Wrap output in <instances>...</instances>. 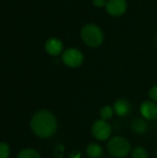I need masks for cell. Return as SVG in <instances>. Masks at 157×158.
<instances>
[{
    "label": "cell",
    "mask_w": 157,
    "mask_h": 158,
    "mask_svg": "<svg viewBox=\"0 0 157 158\" xmlns=\"http://www.w3.org/2000/svg\"><path fill=\"white\" fill-rule=\"evenodd\" d=\"M114 115V109L110 106H105L100 110V117L104 120L110 119Z\"/></svg>",
    "instance_id": "4fadbf2b"
},
{
    "label": "cell",
    "mask_w": 157,
    "mask_h": 158,
    "mask_svg": "<svg viewBox=\"0 0 157 158\" xmlns=\"http://www.w3.org/2000/svg\"><path fill=\"white\" fill-rule=\"evenodd\" d=\"M63 63L69 68H78L83 62V55L77 48H68L62 55Z\"/></svg>",
    "instance_id": "277c9868"
},
{
    "label": "cell",
    "mask_w": 157,
    "mask_h": 158,
    "mask_svg": "<svg viewBox=\"0 0 157 158\" xmlns=\"http://www.w3.org/2000/svg\"><path fill=\"white\" fill-rule=\"evenodd\" d=\"M149 96L150 98L154 101V102H157V84L155 85L149 92Z\"/></svg>",
    "instance_id": "2e32d148"
},
{
    "label": "cell",
    "mask_w": 157,
    "mask_h": 158,
    "mask_svg": "<svg viewBox=\"0 0 157 158\" xmlns=\"http://www.w3.org/2000/svg\"><path fill=\"white\" fill-rule=\"evenodd\" d=\"M86 154L90 158H100L103 156V148L98 143H92L87 146Z\"/></svg>",
    "instance_id": "8fae6325"
},
{
    "label": "cell",
    "mask_w": 157,
    "mask_h": 158,
    "mask_svg": "<svg viewBox=\"0 0 157 158\" xmlns=\"http://www.w3.org/2000/svg\"><path fill=\"white\" fill-rule=\"evenodd\" d=\"M156 152H157V149H156Z\"/></svg>",
    "instance_id": "ffe728a7"
},
{
    "label": "cell",
    "mask_w": 157,
    "mask_h": 158,
    "mask_svg": "<svg viewBox=\"0 0 157 158\" xmlns=\"http://www.w3.org/2000/svg\"><path fill=\"white\" fill-rule=\"evenodd\" d=\"M18 158H41V156L37 151L28 148L20 151L18 155Z\"/></svg>",
    "instance_id": "7c38bea8"
},
{
    "label": "cell",
    "mask_w": 157,
    "mask_h": 158,
    "mask_svg": "<svg viewBox=\"0 0 157 158\" xmlns=\"http://www.w3.org/2000/svg\"><path fill=\"white\" fill-rule=\"evenodd\" d=\"M9 147L5 143H0V158H8Z\"/></svg>",
    "instance_id": "9a60e30c"
},
{
    "label": "cell",
    "mask_w": 157,
    "mask_h": 158,
    "mask_svg": "<svg viewBox=\"0 0 157 158\" xmlns=\"http://www.w3.org/2000/svg\"><path fill=\"white\" fill-rule=\"evenodd\" d=\"M114 111L119 117H126L131 111V106L126 99H118L114 104Z\"/></svg>",
    "instance_id": "9c48e42d"
},
{
    "label": "cell",
    "mask_w": 157,
    "mask_h": 158,
    "mask_svg": "<svg viewBox=\"0 0 157 158\" xmlns=\"http://www.w3.org/2000/svg\"><path fill=\"white\" fill-rule=\"evenodd\" d=\"M68 158H81V152L80 151H73L69 155Z\"/></svg>",
    "instance_id": "d6986e66"
},
{
    "label": "cell",
    "mask_w": 157,
    "mask_h": 158,
    "mask_svg": "<svg viewBox=\"0 0 157 158\" xmlns=\"http://www.w3.org/2000/svg\"><path fill=\"white\" fill-rule=\"evenodd\" d=\"M64 153V147L63 145H57L55 149V156L57 157H61Z\"/></svg>",
    "instance_id": "ac0fdd59"
},
{
    "label": "cell",
    "mask_w": 157,
    "mask_h": 158,
    "mask_svg": "<svg viewBox=\"0 0 157 158\" xmlns=\"http://www.w3.org/2000/svg\"><path fill=\"white\" fill-rule=\"evenodd\" d=\"M128 7L126 0H108L105 6L106 12L112 17L122 16Z\"/></svg>",
    "instance_id": "8992f818"
},
{
    "label": "cell",
    "mask_w": 157,
    "mask_h": 158,
    "mask_svg": "<svg viewBox=\"0 0 157 158\" xmlns=\"http://www.w3.org/2000/svg\"><path fill=\"white\" fill-rule=\"evenodd\" d=\"M81 37L83 43L90 47H97L104 41V33L99 26L95 24H86L81 31Z\"/></svg>",
    "instance_id": "7a4b0ae2"
},
{
    "label": "cell",
    "mask_w": 157,
    "mask_h": 158,
    "mask_svg": "<svg viewBox=\"0 0 157 158\" xmlns=\"http://www.w3.org/2000/svg\"><path fill=\"white\" fill-rule=\"evenodd\" d=\"M132 158H148V152L146 151L145 148L142 146H137L135 147L132 151Z\"/></svg>",
    "instance_id": "5bb4252c"
},
{
    "label": "cell",
    "mask_w": 157,
    "mask_h": 158,
    "mask_svg": "<svg viewBox=\"0 0 157 158\" xmlns=\"http://www.w3.org/2000/svg\"><path fill=\"white\" fill-rule=\"evenodd\" d=\"M31 127L35 135L40 138H49L57 130V122L55 116L47 111H38L31 118Z\"/></svg>",
    "instance_id": "6da1fadb"
},
{
    "label": "cell",
    "mask_w": 157,
    "mask_h": 158,
    "mask_svg": "<svg viewBox=\"0 0 157 158\" xmlns=\"http://www.w3.org/2000/svg\"><path fill=\"white\" fill-rule=\"evenodd\" d=\"M131 130L137 133V134H143L148 129V123L145 118H136L131 122Z\"/></svg>",
    "instance_id": "30bf717a"
},
{
    "label": "cell",
    "mask_w": 157,
    "mask_h": 158,
    "mask_svg": "<svg viewBox=\"0 0 157 158\" xmlns=\"http://www.w3.org/2000/svg\"><path fill=\"white\" fill-rule=\"evenodd\" d=\"M107 1L106 0H93V4L94 6L98 7V8H102V7H105Z\"/></svg>",
    "instance_id": "e0dca14e"
},
{
    "label": "cell",
    "mask_w": 157,
    "mask_h": 158,
    "mask_svg": "<svg viewBox=\"0 0 157 158\" xmlns=\"http://www.w3.org/2000/svg\"><path fill=\"white\" fill-rule=\"evenodd\" d=\"M108 153L116 158H123L127 156L131 151L130 142L123 137H113L107 143Z\"/></svg>",
    "instance_id": "3957f363"
},
{
    "label": "cell",
    "mask_w": 157,
    "mask_h": 158,
    "mask_svg": "<svg viewBox=\"0 0 157 158\" xmlns=\"http://www.w3.org/2000/svg\"><path fill=\"white\" fill-rule=\"evenodd\" d=\"M44 48L47 54L53 56H56L63 51V43L57 38H50L45 42Z\"/></svg>",
    "instance_id": "ba28073f"
},
{
    "label": "cell",
    "mask_w": 157,
    "mask_h": 158,
    "mask_svg": "<svg viewBox=\"0 0 157 158\" xmlns=\"http://www.w3.org/2000/svg\"><path fill=\"white\" fill-rule=\"evenodd\" d=\"M140 112L146 120L157 119V105L154 101H145L140 106Z\"/></svg>",
    "instance_id": "52a82bcc"
},
{
    "label": "cell",
    "mask_w": 157,
    "mask_h": 158,
    "mask_svg": "<svg viewBox=\"0 0 157 158\" xmlns=\"http://www.w3.org/2000/svg\"><path fill=\"white\" fill-rule=\"evenodd\" d=\"M112 133L111 126L104 119L96 120L92 127V134L98 141L107 140Z\"/></svg>",
    "instance_id": "5b68a950"
}]
</instances>
